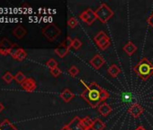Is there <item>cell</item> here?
<instances>
[{
    "instance_id": "6da1fadb",
    "label": "cell",
    "mask_w": 153,
    "mask_h": 130,
    "mask_svg": "<svg viewBox=\"0 0 153 130\" xmlns=\"http://www.w3.org/2000/svg\"><path fill=\"white\" fill-rule=\"evenodd\" d=\"M80 82L84 85L86 90L80 94L81 98L90 105L91 108H98V106L101 104V90L103 88L99 86L97 82L92 81L88 86L86 84V82L83 80H80Z\"/></svg>"
},
{
    "instance_id": "7a4b0ae2",
    "label": "cell",
    "mask_w": 153,
    "mask_h": 130,
    "mask_svg": "<svg viewBox=\"0 0 153 130\" xmlns=\"http://www.w3.org/2000/svg\"><path fill=\"white\" fill-rule=\"evenodd\" d=\"M133 71L138 77L143 81H146L153 75V64L147 57H143L134 66Z\"/></svg>"
},
{
    "instance_id": "3957f363",
    "label": "cell",
    "mask_w": 153,
    "mask_h": 130,
    "mask_svg": "<svg viewBox=\"0 0 153 130\" xmlns=\"http://www.w3.org/2000/svg\"><path fill=\"white\" fill-rule=\"evenodd\" d=\"M95 12H96L97 18L102 24L107 23L114 16V11L105 3H103Z\"/></svg>"
},
{
    "instance_id": "277c9868",
    "label": "cell",
    "mask_w": 153,
    "mask_h": 130,
    "mask_svg": "<svg viewBox=\"0 0 153 130\" xmlns=\"http://www.w3.org/2000/svg\"><path fill=\"white\" fill-rule=\"evenodd\" d=\"M42 34L49 40V41H55L61 34L60 29L54 24H49L45 26L42 31Z\"/></svg>"
},
{
    "instance_id": "5b68a950",
    "label": "cell",
    "mask_w": 153,
    "mask_h": 130,
    "mask_svg": "<svg viewBox=\"0 0 153 130\" xmlns=\"http://www.w3.org/2000/svg\"><path fill=\"white\" fill-rule=\"evenodd\" d=\"M94 41L97 43V45L98 46V48L102 51L106 50L111 45L110 38L104 31L98 32L97 34V35L94 37Z\"/></svg>"
},
{
    "instance_id": "8992f818",
    "label": "cell",
    "mask_w": 153,
    "mask_h": 130,
    "mask_svg": "<svg viewBox=\"0 0 153 130\" xmlns=\"http://www.w3.org/2000/svg\"><path fill=\"white\" fill-rule=\"evenodd\" d=\"M79 18L82 22H84L88 25H91L97 19L96 16V12L93 11L91 8H88L85 11H83L79 15Z\"/></svg>"
},
{
    "instance_id": "52a82bcc",
    "label": "cell",
    "mask_w": 153,
    "mask_h": 130,
    "mask_svg": "<svg viewBox=\"0 0 153 130\" xmlns=\"http://www.w3.org/2000/svg\"><path fill=\"white\" fill-rule=\"evenodd\" d=\"M10 55H11L14 59H16V60H17V61H24V60L26 58L27 53H26V52H25L23 48H19V47H17V46L15 44L14 47H13V49H12L11 52H10Z\"/></svg>"
},
{
    "instance_id": "ba28073f",
    "label": "cell",
    "mask_w": 153,
    "mask_h": 130,
    "mask_svg": "<svg viewBox=\"0 0 153 130\" xmlns=\"http://www.w3.org/2000/svg\"><path fill=\"white\" fill-rule=\"evenodd\" d=\"M14 43L12 42H10L8 39L4 38L0 41V53L3 55H7V54H10L11 50L14 47Z\"/></svg>"
},
{
    "instance_id": "9c48e42d",
    "label": "cell",
    "mask_w": 153,
    "mask_h": 130,
    "mask_svg": "<svg viewBox=\"0 0 153 130\" xmlns=\"http://www.w3.org/2000/svg\"><path fill=\"white\" fill-rule=\"evenodd\" d=\"M89 63L92 65V67L95 70H99L100 68H102L105 63V60L100 55V54H96L90 61Z\"/></svg>"
},
{
    "instance_id": "30bf717a",
    "label": "cell",
    "mask_w": 153,
    "mask_h": 130,
    "mask_svg": "<svg viewBox=\"0 0 153 130\" xmlns=\"http://www.w3.org/2000/svg\"><path fill=\"white\" fill-rule=\"evenodd\" d=\"M69 130H87L82 123H81V118L79 116H76L68 124H67Z\"/></svg>"
},
{
    "instance_id": "8fae6325",
    "label": "cell",
    "mask_w": 153,
    "mask_h": 130,
    "mask_svg": "<svg viewBox=\"0 0 153 130\" xmlns=\"http://www.w3.org/2000/svg\"><path fill=\"white\" fill-rule=\"evenodd\" d=\"M128 112L131 114V116H132L134 118H138L143 112H144V108L143 107H141L140 104L138 103H135L133 105H131L129 109H128Z\"/></svg>"
},
{
    "instance_id": "7c38bea8",
    "label": "cell",
    "mask_w": 153,
    "mask_h": 130,
    "mask_svg": "<svg viewBox=\"0 0 153 130\" xmlns=\"http://www.w3.org/2000/svg\"><path fill=\"white\" fill-rule=\"evenodd\" d=\"M23 89L28 92H33L36 89V82L33 78H27L24 83L21 84Z\"/></svg>"
},
{
    "instance_id": "4fadbf2b",
    "label": "cell",
    "mask_w": 153,
    "mask_h": 130,
    "mask_svg": "<svg viewBox=\"0 0 153 130\" xmlns=\"http://www.w3.org/2000/svg\"><path fill=\"white\" fill-rule=\"evenodd\" d=\"M97 110H98L99 114L102 115L103 117H107V116L112 112L113 108H112V107H111L109 104H107L106 102H102V103L98 106Z\"/></svg>"
},
{
    "instance_id": "5bb4252c",
    "label": "cell",
    "mask_w": 153,
    "mask_h": 130,
    "mask_svg": "<svg viewBox=\"0 0 153 130\" xmlns=\"http://www.w3.org/2000/svg\"><path fill=\"white\" fill-rule=\"evenodd\" d=\"M69 50H70V48L68 47V46L63 43H61L58 48H56L54 52H55V53H56L59 58H64V57L69 52Z\"/></svg>"
},
{
    "instance_id": "9a60e30c",
    "label": "cell",
    "mask_w": 153,
    "mask_h": 130,
    "mask_svg": "<svg viewBox=\"0 0 153 130\" xmlns=\"http://www.w3.org/2000/svg\"><path fill=\"white\" fill-rule=\"evenodd\" d=\"M59 97H60V99H61L64 102L68 103V102H69V101L75 97V94H73V93L70 91V90L65 89V90H63V91L59 94Z\"/></svg>"
},
{
    "instance_id": "2e32d148",
    "label": "cell",
    "mask_w": 153,
    "mask_h": 130,
    "mask_svg": "<svg viewBox=\"0 0 153 130\" xmlns=\"http://www.w3.org/2000/svg\"><path fill=\"white\" fill-rule=\"evenodd\" d=\"M123 50L129 56H131V55L137 51V46H136L132 42H128V43L123 47Z\"/></svg>"
},
{
    "instance_id": "e0dca14e",
    "label": "cell",
    "mask_w": 153,
    "mask_h": 130,
    "mask_svg": "<svg viewBox=\"0 0 153 130\" xmlns=\"http://www.w3.org/2000/svg\"><path fill=\"white\" fill-rule=\"evenodd\" d=\"M26 34H27L26 30H25L23 26H21V25L16 26V27L14 29V31H13V34H14L17 39H22V38H24V37L26 35Z\"/></svg>"
},
{
    "instance_id": "ac0fdd59",
    "label": "cell",
    "mask_w": 153,
    "mask_h": 130,
    "mask_svg": "<svg viewBox=\"0 0 153 130\" xmlns=\"http://www.w3.org/2000/svg\"><path fill=\"white\" fill-rule=\"evenodd\" d=\"M0 130H18V129L8 119H5L3 122L0 123Z\"/></svg>"
},
{
    "instance_id": "d6986e66",
    "label": "cell",
    "mask_w": 153,
    "mask_h": 130,
    "mask_svg": "<svg viewBox=\"0 0 153 130\" xmlns=\"http://www.w3.org/2000/svg\"><path fill=\"white\" fill-rule=\"evenodd\" d=\"M105 127H106V125L105 122H103L100 118H96L94 120L91 130H104Z\"/></svg>"
},
{
    "instance_id": "ffe728a7",
    "label": "cell",
    "mask_w": 153,
    "mask_h": 130,
    "mask_svg": "<svg viewBox=\"0 0 153 130\" xmlns=\"http://www.w3.org/2000/svg\"><path fill=\"white\" fill-rule=\"evenodd\" d=\"M107 72H108V74H109L111 77H113V78H116V77L120 74V72H121V69L117 66L116 64H112L111 66L108 68Z\"/></svg>"
},
{
    "instance_id": "44dd1931",
    "label": "cell",
    "mask_w": 153,
    "mask_h": 130,
    "mask_svg": "<svg viewBox=\"0 0 153 130\" xmlns=\"http://www.w3.org/2000/svg\"><path fill=\"white\" fill-rule=\"evenodd\" d=\"M81 123H82L83 126L87 130H88V129H91L93 123H94V120H92L91 117H85L81 118Z\"/></svg>"
},
{
    "instance_id": "7402d4cb",
    "label": "cell",
    "mask_w": 153,
    "mask_h": 130,
    "mask_svg": "<svg viewBox=\"0 0 153 130\" xmlns=\"http://www.w3.org/2000/svg\"><path fill=\"white\" fill-rule=\"evenodd\" d=\"M26 79H27V78L25 77V75L22 72H17V73L15 75V80L16 81V82H18V83H20V84L24 83Z\"/></svg>"
},
{
    "instance_id": "603a6c76",
    "label": "cell",
    "mask_w": 153,
    "mask_h": 130,
    "mask_svg": "<svg viewBox=\"0 0 153 130\" xmlns=\"http://www.w3.org/2000/svg\"><path fill=\"white\" fill-rule=\"evenodd\" d=\"M68 72L69 73V75L71 76V77H73V78H75V77H76V75H78L79 73V70L78 69V67L76 66H71L69 69H68Z\"/></svg>"
},
{
    "instance_id": "cb8c5ba5",
    "label": "cell",
    "mask_w": 153,
    "mask_h": 130,
    "mask_svg": "<svg viewBox=\"0 0 153 130\" xmlns=\"http://www.w3.org/2000/svg\"><path fill=\"white\" fill-rule=\"evenodd\" d=\"M46 66L48 68H50V70H52V69H55L58 67V62L54 60V59H50L47 62H46Z\"/></svg>"
},
{
    "instance_id": "d4e9b609",
    "label": "cell",
    "mask_w": 153,
    "mask_h": 130,
    "mask_svg": "<svg viewBox=\"0 0 153 130\" xmlns=\"http://www.w3.org/2000/svg\"><path fill=\"white\" fill-rule=\"evenodd\" d=\"M78 25H79V22H78V20H76V18L74 17V16L70 17V18L68 20V25L70 28H72V29H74Z\"/></svg>"
},
{
    "instance_id": "484cf974",
    "label": "cell",
    "mask_w": 153,
    "mask_h": 130,
    "mask_svg": "<svg viewBox=\"0 0 153 130\" xmlns=\"http://www.w3.org/2000/svg\"><path fill=\"white\" fill-rule=\"evenodd\" d=\"M82 46V42L78 39V38H75L73 40V43H72V47L75 49V50H79L80 49V47Z\"/></svg>"
},
{
    "instance_id": "4316f807",
    "label": "cell",
    "mask_w": 153,
    "mask_h": 130,
    "mask_svg": "<svg viewBox=\"0 0 153 130\" xmlns=\"http://www.w3.org/2000/svg\"><path fill=\"white\" fill-rule=\"evenodd\" d=\"M3 80L7 82V83H11L13 80H15V76H13L10 72H7L4 76H3Z\"/></svg>"
},
{
    "instance_id": "83f0119b",
    "label": "cell",
    "mask_w": 153,
    "mask_h": 130,
    "mask_svg": "<svg viewBox=\"0 0 153 130\" xmlns=\"http://www.w3.org/2000/svg\"><path fill=\"white\" fill-rule=\"evenodd\" d=\"M109 97H110V94H109V92H108L106 90L103 89V90H101V97H100L101 102H102V101H105V100H106V99H107Z\"/></svg>"
},
{
    "instance_id": "f1b7e54d",
    "label": "cell",
    "mask_w": 153,
    "mask_h": 130,
    "mask_svg": "<svg viewBox=\"0 0 153 130\" xmlns=\"http://www.w3.org/2000/svg\"><path fill=\"white\" fill-rule=\"evenodd\" d=\"M51 75L54 76V77H59V76L62 73V72H61V70H60L59 67H57V68H55V69L51 70Z\"/></svg>"
},
{
    "instance_id": "f546056e",
    "label": "cell",
    "mask_w": 153,
    "mask_h": 130,
    "mask_svg": "<svg viewBox=\"0 0 153 130\" xmlns=\"http://www.w3.org/2000/svg\"><path fill=\"white\" fill-rule=\"evenodd\" d=\"M147 22H148V24L153 28V13L148 17V19H147Z\"/></svg>"
},
{
    "instance_id": "4dcf8cb0",
    "label": "cell",
    "mask_w": 153,
    "mask_h": 130,
    "mask_svg": "<svg viewBox=\"0 0 153 130\" xmlns=\"http://www.w3.org/2000/svg\"><path fill=\"white\" fill-rule=\"evenodd\" d=\"M135 130H147V129H146L143 126H139Z\"/></svg>"
},
{
    "instance_id": "1f68e13d",
    "label": "cell",
    "mask_w": 153,
    "mask_h": 130,
    "mask_svg": "<svg viewBox=\"0 0 153 130\" xmlns=\"http://www.w3.org/2000/svg\"><path fill=\"white\" fill-rule=\"evenodd\" d=\"M59 130H69V128H68V125H65V126H63Z\"/></svg>"
},
{
    "instance_id": "d6a6232c",
    "label": "cell",
    "mask_w": 153,
    "mask_h": 130,
    "mask_svg": "<svg viewBox=\"0 0 153 130\" xmlns=\"http://www.w3.org/2000/svg\"><path fill=\"white\" fill-rule=\"evenodd\" d=\"M5 108H4V106H3V104L1 103V102H0V112H1L3 109H4Z\"/></svg>"
},
{
    "instance_id": "836d02e7",
    "label": "cell",
    "mask_w": 153,
    "mask_h": 130,
    "mask_svg": "<svg viewBox=\"0 0 153 130\" xmlns=\"http://www.w3.org/2000/svg\"><path fill=\"white\" fill-rule=\"evenodd\" d=\"M152 100H153V97H152Z\"/></svg>"
}]
</instances>
